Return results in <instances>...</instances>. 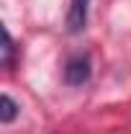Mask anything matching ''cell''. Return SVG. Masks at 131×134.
I'll list each match as a JSON object with an SVG mask.
<instances>
[{
	"instance_id": "1",
	"label": "cell",
	"mask_w": 131,
	"mask_h": 134,
	"mask_svg": "<svg viewBox=\"0 0 131 134\" xmlns=\"http://www.w3.org/2000/svg\"><path fill=\"white\" fill-rule=\"evenodd\" d=\"M93 75V65H90V57L87 54H75L69 57L64 65V83L72 85V88H80L90 80Z\"/></svg>"
},
{
	"instance_id": "2",
	"label": "cell",
	"mask_w": 131,
	"mask_h": 134,
	"mask_svg": "<svg viewBox=\"0 0 131 134\" xmlns=\"http://www.w3.org/2000/svg\"><path fill=\"white\" fill-rule=\"evenodd\" d=\"M87 13H90V0H72L67 13V31L82 34L87 26Z\"/></svg>"
},
{
	"instance_id": "3",
	"label": "cell",
	"mask_w": 131,
	"mask_h": 134,
	"mask_svg": "<svg viewBox=\"0 0 131 134\" xmlns=\"http://www.w3.org/2000/svg\"><path fill=\"white\" fill-rule=\"evenodd\" d=\"M3 67L10 72L16 67V41L8 29H3Z\"/></svg>"
},
{
	"instance_id": "4",
	"label": "cell",
	"mask_w": 131,
	"mask_h": 134,
	"mask_svg": "<svg viewBox=\"0 0 131 134\" xmlns=\"http://www.w3.org/2000/svg\"><path fill=\"white\" fill-rule=\"evenodd\" d=\"M18 111H21V106H18L8 93H3V96H0V121H3V124H10V121L18 116Z\"/></svg>"
}]
</instances>
